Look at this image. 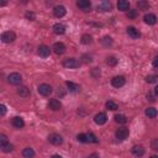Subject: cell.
Segmentation results:
<instances>
[{"mask_svg":"<svg viewBox=\"0 0 158 158\" xmlns=\"http://www.w3.org/2000/svg\"><path fill=\"white\" fill-rule=\"evenodd\" d=\"M18 94H19L20 97H22V98H27V97L30 95V89H29L27 87H20V88L18 89Z\"/></svg>","mask_w":158,"mask_h":158,"instance_id":"obj_22","label":"cell"},{"mask_svg":"<svg viewBox=\"0 0 158 158\" xmlns=\"http://www.w3.org/2000/svg\"><path fill=\"white\" fill-rule=\"evenodd\" d=\"M131 152H132V154H133V156H136V157H141V156H143V154H144V148H143L142 146H133V147H132V149H131Z\"/></svg>","mask_w":158,"mask_h":158,"instance_id":"obj_17","label":"cell"},{"mask_svg":"<svg viewBox=\"0 0 158 158\" xmlns=\"http://www.w3.org/2000/svg\"><path fill=\"white\" fill-rule=\"evenodd\" d=\"M79 65H81V62H78L75 58H65V59L63 61V67L69 68V69H72V68H78Z\"/></svg>","mask_w":158,"mask_h":158,"instance_id":"obj_3","label":"cell"},{"mask_svg":"<svg viewBox=\"0 0 158 158\" xmlns=\"http://www.w3.org/2000/svg\"><path fill=\"white\" fill-rule=\"evenodd\" d=\"M144 114H146V116L153 119V117H156V116L158 115V111H157V109H154V108H147L146 111H144Z\"/></svg>","mask_w":158,"mask_h":158,"instance_id":"obj_23","label":"cell"},{"mask_svg":"<svg viewBox=\"0 0 158 158\" xmlns=\"http://www.w3.org/2000/svg\"><path fill=\"white\" fill-rule=\"evenodd\" d=\"M11 122H13V126H14L15 128H22V127L25 126L24 119H22V117H19V116H15Z\"/></svg>","mask_w":158,"mask_h":158,"instance_id":"obj_16","label":"cell"},{"mask_svg":"<svg viewBox=\"0 0 158 158\" xmlns=\"http://www.w3.org/2000/svg\"><path fill=\"white\" fill-rule=\"evenodd\" d=\"M48 141H49L52 144H54V146H59V144L63 143V138H62V136L58 135V133H51V135L48 136Z\"/></svg>","mask_w":158,"mask_h":158,"instance_id":"obj_5","label":"cell"},{"mask_svg":"<svg viewBox=\"0 0 158 158\" xmlns=\"http://www.w3.org/2000/svg\"><path fill=\"white\" fill-rule=\"evenodd\" d=\"M83 62L84 63H90L92 62V57L90 56H83Z\"/></svg>","mask_w":158,"mask_h":158,"instance_id":"obj_40","label":"cell"},{"mask_svg":"<svg viewBox=\"0 0 158 158\" xmlns=\"http://www.w3.org/2000/svg\"><path fill=\"white\" fill-rule=\"evenodd\" d=\"M37 53L41 56V57H48L49 56V53H51V49H49V47H47V46H45V45H42V46H40L38 47V49H37Z\"/></svg>","mask_w":158,"mask_h":158,"instance_id":"obj_14","label":"cell"},{"mask_svg":"<svg viewBox=\"0 0 158 158\" xmlns=\"http://www.w3.org/2000/svg\"><path fill=\"white\" fill-rule=\"evenodd\" d=\"M21 82H22V77H21L19 73H11V74L8 77V83H9V84L19 85Z\"/></svg>","mask_w":158,"mask_h":158,"instance_id":"obj_1","label":"cell"},{"mask_svg":"<svg viewBox=\"0 0 158 158\" xmlns=\"http://www.w3.org/2000/svg\"><path fill=\"white\" fill-rule=\"evenodd\" d=\"M53 32H54L56 35H63V34L65 32V26L62 25V24H56V25L53 26Z\"/></svg>","mask_w":158,"mask_h":158,"instance_id":"obj_21","label":"cell"},{"mask_svg":"<svg viewBox=\"0 0 158 158\" xmlns=\"http://www.w3.org/2000/svg\"><path fill=\"white\" fill-rule=\"evenodd\" d=\"M146 82H147V83H156V82H158V75H156V74L148 75V77L146 78Z\"/></svg>","mask_w":158,"mask_h":158,"instance_id":"obj_31","label":"cell"},{"mask_svg":"<svg viewBox=\"0 0 158 158\" xmlns=\"http://www.w3.org/2000/svg\"><path fill=\"white\" fill-rule=\"evenodd\" d=\"M15 38H16V35L13 31H6L2 35V41L4 43H11L15 41Z\"/></svg>","mask_w":158,"mask_h":158,"instance_id":"obj_4","label":"cell"},{"mask_svg":"<svg viewBox=\"0 0 158 158\" xmlns=\"http://www.w3.org/2000/svg\"><path fill=\"white\" fill-rule=\"evenodd\" d=\"M98 11H110L111 9V4L109 2H101L98 6H97Z\"/></svg>","mask_w":158,"mask_h":158,"instance_id":"obj_18","label":"cell"},{"mask_svg":"<svg viewBox=\"0 0 158 158\" xmlns=\"http://www.w3.org/2000/svg\"><path fill=\"white\" fill-rule=\"evenodd\" d=\"M5 144H8V137L5 135H0V146L4 147Z\"/></svg>","mask_w":158,"mask_h":158,"instance_id":"obj_34","label":"cell"},{"mask_svg":"<svg viewBox=\"0 0 158 158\" xmlns=\"http://www.w3.org/2000/svg\"><path fill=\"white\" fill-rule=\"evenodd\" d=\"M2 148H3V151H4V152H6V153H8V152H11V151L14 149V146H13L11 143H8V144H5V146H4V147H2Z\"/></svg>","mask_w":158,"mask_h":158,"instance_id":"obj_35","label":"cell"},{"mask_svg":"<svg viewBox=\"0 0 158 158\" xmlns=\"http://www.w3.org/2000/svg\"><path fill=\"white\" fill-rule=\"evenodd\" d=\"M137 8H138V10H148L149 9V4L147 2H138L137 3Z\"/></svg>","mask_w":158,"mask_h":158,"instance_id":"obj_26","label":"cell"},{"mask_svg":"<svg viewBox=\"0 0 158 158\" xmlns=\"http://www.w3.org/2000/svg\"><path fill=\"white\" fill-rule=\"evenodd\" d=\"M22 156L25 158H32L35 156V151L32 148H30V147H26V148L22 149Z\"/></svg>","mask_w":158,"mask_h":158,"instance_id":"obj_24","label":"cell"},{"mask_svg":"<svg viewBox=\"0 0 158 158\" xmlns=\"http://www.w3.org/2000/svg\"><path fill=\"white\" fill-rule=\"evenodd\" d=\"M106 109L108 110H111V111H115V110H117L119 109V106H117V104L116 103H114V101H108L106 103Z\"/></svg>","mask_w":158,"mask_h":158,"instance_id":"obj_27","label":"cell"},{"mask_svg":"<svg viewBox=\"0 0 158 158\" xmlns=\"http://www.w3.org/2000/svg\"><path fill=\"white\" fill-rule=\"evenodd\" d=\"M127 34H128V36L131 38H138L141 36V32L136 27H133V26H128L127 27Z\"/></svg>","mask_w":158,"mask_h":158,"instance_id":"obj_13","label":"cell"},{"mask_svg":"<svg viewBox=\"0 0 158 158\" xmlns=\"http://www.w3.org/2000/svg\"><path fill=\"white\" fill-rule=\"evenodd\" d=\"M137 16V11L136 10H128V13H127V18L128 19H135Z\"/></svg>","mask_w":158,"mask_h":158,"instance_id":"obj_36","label":"cell"},{"mask_svg":"<svg viewBox=\"0 0 158 158\" xmlns=\"http://www.w3.org/2000/svg\"><path fill=\"white\" fill-rule=\"evenodd\" d=\"M101 43H103V46H105V47H109V46H111V45H113V40H111V37H109V36H105V37H103V40H101Z\"/></svg>","mask_w":158,"mask_h":158,"instance_id":"obj_28","label":"cell"},{"mask_svg":"<svg viewBox=\"0 0 158 158\" xmlns=\"http://www.w3.org/2000/svg\"><path fill=\"white\" fill-rule=\"evenodd\" d=\"M149 158H158V156H151Z\"/></svg>","mask_w":158,"mask_h":158,"instance_id":"obj_47","label":"cell"},{"mask_svg":"<svg viewBox=\"0 0 158 158\" xmlns=\"http://www.w3.org/2000/svg\"><path fill=\"white\" fill-rule=\"evenodd\" d=\"M5 114H6V106L4 104H2V105H0V115L4 116Z\"/></svg>","mask_w":158,"mask_h":158,"instance_id":"obj_39","label":"cell"},{"mask_svg":"<svg viewBox=\"0 0 158 158\" xmlns=\"http://www.w3.org/2000/svg\"><path fill=\"white\" fill-rule=\"evenodd\" d=\"M87 137H88V142H89V143H98V142H99V140L97 138V136H95L94 133H92V132H89V133L87 135Z\"/></svg>","mask_w":158,"mask_h":158,"instance_id":"obj_30","label":"cell"},{"mask_svg":"<svg viewBox=\"0 0 158 158\" xmlns=\"http://www.w3.org/2000/svg\"><path fill=\"white\" fill-rule=\"evenodd\" d=\"M65 13H67V10H65V8L62 6V5L54 6V9H53V15H54L56 18H63V16L65 15Z\"/></svg>","mask_w":158,"mask_h":158,"instance_id":"obj_10","label":"cell"},{"mask_svg":"<svg viewBox=\"0 0 158 158\" xmlns=\"http://www.w3.org/2000/svg\"><path fill=\"white\" fill-rule=\"evenodd\" d=\"M38 93L43 97H48L52 93V87L49 84H41L38 87Z\"/></svg>","mask_w":158,"mask_h":158,"instance_id":"obj_8","label":"cell"},{"mask_svg":"<svg viewBox=\"0 0 158 158\" xmlns=\"http://www.w3.org/2000/svg\"><path fill=\"white\" fill-rule=\"evenodd\" d=\"M48 108H49L51 110H53V111H57V110H59V109L62 108V104H61V101L57 100V99H51L49 103H48Z\"/></svg>","mask_w":158,"mask_h":158,"instance_id":"obj_12","label":"cell"},{"mask_svg":"<svg viewBox=\"0 0 158 158\" xmlns=\"http://www.w3.org/2000/svg\"><path fill=\"white\" fill-rule=\"evenodd\" d=\"M25 18H26V19H29V20H31V21H34L36 16H35V14H34V13H30V11H29V13H26V14H25Z\"/></svg>","mask_w":158,"mask_h":158,"instance_id":"obj_38","label":"cell"},{"mask_svg":"<svg viewBox=\"0 0 158 158\" xmlns=\"http://www.w3.org/2000/svg\"><path fill=\"white\" fill-rule=\"evenodd\" d=\"M143 20H144V22L147 25H154L157 22V16L154 14H146Z\"/></svg>","mask_w":158,"mask_h":158,"instance_id":"obj_15","label":"cell"},{"mask_svg":"<svg viewBox=\"0 0 158 158\" xmlns=\"http://www.w3.org/2000/svg\"><path fill=\"white\" fill-rule=\"evenodd\" d=\"M128 135H130V131H128V128H126V127H121V128H119V130L115 132V136H116L117 141H125V140L128 137Z\"/></svg>","mask_w":158,"mask_h":158,"instance_id":"obj_2","label":"cell"},{"mask_svg":"<svg viewBox=\"0 0 158 158\" xmlns=\"http://www.w3.org/2000/svg\"><path fill=\"white\" fill-rule=\"evenodd\" d=\"M117 9L121 11H127V10H130V3L126 2V0H120L117 3Z\"/></svg>","mask_w":158,"mask_h":158,"instance_id":"obj_19","label":"cell"},{"mask_svg":"<svg viewBox=\"0 0 158 158\" xmlns=\"http://www.w3.org/2000/svg\"><path fill=\"white\" fill-rule=\"evenodd\" d=\"M152 64H153V67H156V68L158 67V56H157V57H156V58L153 59V62H152Z\"/></svg>","mask_w":158,"mask_h":158,"instance_id":"obj_42","label":"cell"},{"mask_svg":"<svg viewBox=\"0 0 158 158\" xmlns=\"http://www.w3.org/2000/svg\"><path fill=\"white\" fill-rule=\"evenodd\" d=\"M154 94H156V97H158V85L154 88Z\"/></svg>","mask_w":158,"mask_h":158,"instance_id":"obj_45","label":"cell"},{"mask_svg":"<svg viewBox=\"0 0 158 158\" xmlns=\"http://www.w3.org/2000/svg\"><path fill=\"white\" fill-rule=\"evenodd\" d=\"M125 83H126V79H125L124 77H121V75L115 77V78L111 79V84H113V87H115V88H121V87L125 85Z\"/></svg>","mask_w":158,"mask_h":158,"instance_id":"obj_6","label":"cell"},{"mask_svg":"<svg viewBox=\"0 0 158 158\" xmlns=\"http://www.w3.org/2000/svg\"><path fill=\"white\" fill-rule=\"evenodd\" d=\"M94 121H95V124H98V125H104V124H106V121H108V116H106V114H104V113H99V114L95 115Z\"/></svg>","mask_w":158,"mask_h":158,"instance_id":"obj_9","label":"cell"},{"mask_svg":"<svg viewBox=\"0 0 158 158\" xmlns=\"http://www.w3.org/2000/svg\"><path fill=\"white\" fill-rule=\"evenodd\" d=\"M106 63H108L109 65H116V64H117V59H116L115 57H108Z\"/></svg>","mask_w":158,"mask_h":158,"instance_id":"obj_33","label":"cell"},{"mask_svg":"<svg viewBox=\"0 0 158 158\" xmlns=\"http://www.w3.org/2000/svg\"><path fill=\"white\" fill-rule=\"evenodd\" d=\"M115 121L117 122V124H126L127 122V119H126V116L125 115H116L115 116Z\"/></svg>","mask_w":158,"mask_h":158,"instance_id":"obj_29","label":"cell"},{"mask_svg":"<svg viewBox=\"0 0 158 158\" xmlns=\"http://www.w3.org/2000/svg\"><path fill=\"white\" fill-rule=\"evenodd\" d=\"M93 74H94L95 77H99V75H100V70H99L98 68H94V70H93Z\"/></svg>","mask_w":158,"mask_h":158,"instance_id":"obj_41","label":"cell"},{"mask_svg":"<svg viewBox=\"0 0 158 158\" xmlns=\"http://www.w3.org/2000/svg\"><path fill=\"white\" fill-rule=\"evenodd\" d=\"M51 158H63V157H62V156H59V154H53Z\"/></svg>","mask_w":158,"mask_h":158,"instance_id":"obj_44","label":"cell"},{"mask_svg":"<svg viewBox=\"0 0 158 158\" xmlns=\"http://www.w3.org/2000/svg\"><path fill=\"white\" fill-rule=\"evenodd\" d=\"M92 42H93V37H92L90 35L85 34V35L82 36V43H83V45H90Z\"/></svg>","mask_w":158,"mask_h":158,"instance_id":"obj_25","label":"cell"},{"mask_svg":"<svg viewBox=\"0 0 158 158\" xmlns=\"http://www.w3.org/2000/svg\"><path fill=\"white\" fill-rule=\"evenodd\" d=\"M65 85H67L68 90L72 92V93H78L79 90H81V87H79L78 84H75V83H73V82H67Z\"/></svg>","mask_w":158,"mask_h":158,"instance_id":"obj_20","label":"cell"},{"mask_svg":"<svg viewBox=\"0 0 158 158\" xmlns=\"http://www.w3.org/2000/svg\"><path fill=\"white\" fill-rule=\"evenodd\" d=\"M88 158H100V156H99L98 153H92V154H90Z\"/></svg>","mask_w":158,"mask_h":158,"instance_id":"obj_43","label":"cell"},{"mask_svg":"<svg viewBox=\"0 0 158 158\" xmlns=\"http://www.w3.org/2000/svg\"><path fill=\"white\" fill-rule=\"evenodd\" d=\"M147 98H148V99H149L151 101H154V99H153V97H152L151 94H149V95H147Z\"/></svg>","mask_w":158,"mask_h":158,"instance_id":"obj_46","label":"cell"},{"mask_svg":"<svg viewBox=\"0 0 158 158\" xmlns=\"http://www.w3.org/2000/svg\"><path fill=\"white\" fill-rule=\"evenodd\" d=\"M151 147H152V149H154V151H158V138H154V140L152 141V143H151Z\"/></svg>","mask_w":158,"mask_h":158,"instance_id":"obj_37","label":"cell"},{"mask_svg":"<svg viewBox=\"0 0 158 158\" xmlns=\"http://www.w3.org/2000/svg\"><path fill=\"white\" fill-rule=\"evenodd\" d=\"M53 51H54L56 54H63V53L65 52V46H64V43H62V42H56V43L53 45Z\"/></svg>","mask_w":158,"mask_h":158,"instance_id":"obj_11","label":"cell"},{"mask_svg":"<svg viewBox=\"0 0 158 158\" xmlns=\"http://www.w3.org/2000/svg\"><path fill=\"white\" fill-rule=\"evenodd\" d=\"M77 6L81 10H83V11H89V9L92 6V3L89 2V0H78Z\"/></svg>","mask_w":158,"mask_h":158,"instance_id":"obj_7","label":"cell"},{"mask_svg":"<svg viewBox=\"0 0 158 158\" xmlns=\"http://www.w3.org/2000/svg\"><path fill=\"white\" fill-rule=\"evenodd\" d=\"M77 140H78L79 142H82V143H87V142H88V137H87L85 133H79V135L77 136Z\"/></svg>","mask_w":158,"mask_h":158,"instance_id":"obj_32","label":"cell"}]
</instances>
